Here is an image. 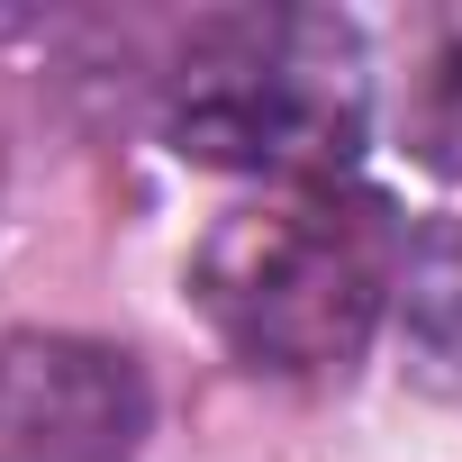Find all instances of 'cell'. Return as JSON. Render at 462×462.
Wrapping results in <instances>:
<instances>
[{
    "label": "cell",
    "mask_w": 462,
    "mask_h": 462,
    "mask_svg": "<svg viewBox=\"0 0 462 462\" xmlns=\"http://www.w3.org/2000/svg\"><path fill=\"white\" fill-rule=\"evenodd\" d=\"M390 291H399V226L381 199L336 181L273 190L217 217V236L190 263V300L217 327V345L282 381L345 372L372 345Z\"/></svg>",
    "instance_id": "6da1fadb"
},
{
    "label": "cell",
    "mask_w": 462,
    "mask_h": 462,
    "mask_svg": "<svg viewBox=\"0 0 462 462\" xmlns=\"http://www.w3.org/2000/svg\"><path fill=\"white\" fill-rule=\"evenodd\" d=\"M163 127L190 163L273 172L291 190L336 181L363 145V46L345 19L318 10H226L199 19Z\"/></svg>",
    "instance_id": "7a4b0ae2"
},
{
    "label": "cell",
    "mask_w": 462,
    "mask_h": 462,
    "mask_svg": "<svg viewBox=\"0 0 462 462\" xmlns=\"http://www.w3.org/2000/svg\"><path fill=\"white\" fill-rule=\"evenodd\" d=\"M154 390L100 336H0V462H127Z\"/></svg>",
    "instance_id": "3957f363"
},
{
    "label": "cell",
    "mask_w": 462,
    "mask_h": 462,
    "mask_svg": "<svg viewBox=\"0 0 462 462\" xmlns=\"http://www.w3.org/2000/svg\"><path fill=\"white\" fill-rule=\"evenodd\" d=\"M408 145H417V163L462 181V37L426 55V73L408 91Z\"/></svg>",
    "instance_id": "277c9868"
}]
</instances>
